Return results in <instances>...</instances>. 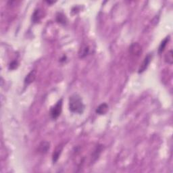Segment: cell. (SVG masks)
Wrapping results in <instances>:
<instances>
[{
  "label": "cell",
  "mask_w": 173,
  "mask_h": 173,
  "mask_svg": "<svg viewBox=\"0 0 173 173\" xmlns=\"http://www.w3.org/2000/svg\"><path fill=\"white\" fill-rule=\"evenodd\" d=\"M130 53L132 55L139 56L142 52V48L138 43H132L131 45L129 47Z\"/></svg>",
  "instance_id": "3"
},
{
  "label": "cell",
  "mask_w": 173,
  "mask_h": 173,
  "mask_svg": "<svg viewBox=\"0 0 173 173\" xmlns=\"http://www.w3.org/2000/svg\"><path fill=\"white\" fill-rule=\"evenodd\" d=\"M69 109L73 113L82 114L85 109V106L81 97L77 94H74L70 97Z\"/></svg>",
  "instance_id": "1"
},
{
  "label": "cell",
  "mask_w": 173,
  "mask_h": 173,
  "mask_svg": "<svg viewBox=\"0 0 173 173\" xmlns=\"http://www.w3.org/2000/svg\"><path fill=\"white\" fill-rule=\"evenodd\" d=\"M42 17H43L42 11L39 9L36 10L33 13V14H32V20H33V22H35V23H37V22H39L41 19L42 18Z\"/></svg>",
  "instance_id": "9"
},
{
  "label": "cell",
  "mask_w": 173,
  "mask_h": 173,
  "mask_svg": "<svg viewBox=\"0 0 173 173\" xmlns=\"http://www.w3.org/2000/svg\"><path fill=\"white\" fill-rule=\"evenodd\" d=\"M63 147H64L63 145L60 144L57 146L56 150H54V152L53 153L52 156V160L53 163H56V162L58 161L59 157L60 156L62 150H63Z\"/></svg>",
  "instance_id": "6"
},
{
  "label": "cell",
  "mask_w": 173,
  "mask_h": 173,
  "mask_svg": "<svg viewBox=\"0 0 173 173\" xmlns=\"http://www.w3.org/2000/svg\"><path fill=\"white\" fill-rule=\"evenodd\" d=\"M168 40H169V37H166V39H165L161 43V44H160V45H159V50H158L159 53H161V52H162V51L164 50V49H165V47H166V45L167 44L168 41Z\"/></svg>",
  "instance_id": "12"
},
{
  "label": "cell",
  "mask_w": 173,
  "mask_h": 173,
  "mask_svg": "<svg viewBox=\"0 0 173 173\" xmlns=\"http://www.w3.org/2000/svg\"><path fill=\"white\" fill-rule=\"evenodd\" d=\"M36 77H37L36 70H31V71L28 74H27L25 79H24V83H25L26 85H29V84L32 83L35 80Z\"/></svg>",
  "instance_id": "5"
},
{
  "label": "cell",
  "mask_w": 173,
  "mask_h": 173,
  "mask_svg": "<svg viewBox=\"0 0 173 173\" xmlns=\"http://www.w3.org/2000/svg\"><path fill=\"white\" fill-rule=\"evenodd\" d=\"M89 51H90V49H89V46L86 45H83L80 47L79 51V56L80 58H84V57L87 56L89 53Z\"/></svg>",
  "instance_id": "10"
},
{
  "label": "cell",
  "mask_w": 173,
  "mask_h": 173,
  "mask_svg": "<svg viewBox=\"0 0 173 173\" xmlns=\"http://www.w3.org/2000/svg\"><path fill=\"white\" fill-rule=\"evenodd\" d=\"M108 111V105L105 104V103H104V104H102L97 107L96 110V113L98 114L99 115H103L105 114V113H107Z\"/></svg>",
  "instance_id": "8"
},
{
  "label": "cell",
  "mask_w": 173,
  "mask_h": 173,
  "mask_svg": "<svg viewBox=\"0 0 173 173\" xmlns=\"http://www.w3.org/2000/svg\"><path fill=\"white\" fill-rule=\"evenodd\" d=\"M62 100L60 99L57 102V104L51 108V116L53 119H56L60 115L62 112Z\"/></svg>",
  "instance_id": "2"
},
{
  "label": "cell",
  "mask_w": 173,
  "mask_h": 173,
  "mask_svg": "<svg viewBox=\"0 0 173 173\" xmlns=\"http://www.w3.org/2000/svg\"><path fill=\"white\" fill-rule=\"evenodd\" d=\"M58 20L59 21V23H65V18H64V16L62 15V14H59V16H58Z\"/></svg>",
  "instance_id": "14"
},
{
  "label": "cell",
  "mask_w": 173,
  "mask_h": 173,
  "mask_svg": "<svg viewBox=\"0 0 173 173\" xmlns=\"http://www.w3.org/2000/svg\"><path fill=\"white\" fill-rule=\"evenodd\" d=\"M151 58H152V56H151V54H148V55L145 57L144 60L142 62L141 65V66L139 69V73H142L143 72H144L145 70L147 69V68L148 67L149 64H150V62L151 60Z\"/></svg>",
  "instance_id": "4"
},
{
  "label": "cell",
  "mask_w": 173,
  "mask_h": 173,
  "mask_svg": "<svg viewBox=\"0 0 173 173\" xmlns=\"http://www.w3.org/2000/svg\"><path fill=\"white\" fill-rule=\"evenodd\" d=\"M172 50H170L169 51H168L166 53V55H165V62H166V63L169 64H172V62H173V56H172Z\"/></svg>",
  "instance_id": "11"
},
{
  "label": "cell",
  "mask_w": 173,
  "mask_h": 173,
  "mask_svg": "<svg viewBox=\"0 0 173 173\" xmlns=\"http://www.w3.org/2000/svg\"><path fill=\"white\" fill-rule=\"evenodd\" d=\"M50 150V143L47 141H43L39 144L38 151L41 154H45Z\"/></svg>",
  "instance_id": "7"
},
{
  "label": "cell",
  "mask_w": 173,
  "mask_h": 173,
  "mask_svg": "<svg viewBox=\"0 0 173 173\" xmlns=\"http://www.w3.org/2000/svg\"><path fill=\"white\" fill-rule=\"evenodd\" d=\"M17 66H18V62L16 61H13L10 65V69H11V70L15 69L17 67Z\"/></svg>",
  "instance_id": "13"
}]
</instances>
